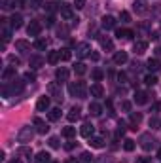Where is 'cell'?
I'll return each mask as SVG.
<instances>
[{"label": "cell", "instance_id": "6da1fadb", "mask_svg": "<svg viewBox=\"0 0 161 163\" xmlns=\"http://www.w3.org/2000/svg\"><path fill=\"white\" fill-rule=\"evenodd\" d=\"M32 137H34L32 127H23V129L17 133V141H19V142H31Z\"/></svg>", "mask_w": 161, "mask_h": 163}, {"label": "cell", "instance_id": "7a4b0ae2", "mask_svg": "<svg viewBox=\"0 0 161 163\" xmlns=\"http://www.w3.org/2000/svg\"><path fill=\"white\" fill-rule=\"evenodd\" d=\"M27 32H29V36H38L40 32H42V23L40 21H31V25L27 27Z\"/></svg>", "mask_w": 161, "mask_h": 163}, {"label": "cell", "instance_id": "3957f363", "mask_svg": "<svg viewBox=\"0 0 161 163\" xmlns=\"http://www.w3.org/2000/svg\"><path fill=\"white\" fill-rule=\"evenodd\" d=\"M93 133H95V127L91 125V123H83V125L80 127V135H82L83 138H91V137H93Z\"/></svg>", "mask_w": 161, "mask_h": 163}, {"label": "cell", "instance_id": "277c9868", "mask_svg": "<svg viewBox=\"0 0 161 163\" xmlns=\"http://www.w3.org/2000/svg\"><path fill=\"white\" fill-rule=\"evenodd\" d=\"M36 108H38L40 112L48 110V108H50V97H48V95H42V97H38V101H36Z\"/></svg>", "mask_w": 161, "mask_h": 163}, {"label": "cell", "instance_id": "5b68a950", "mask_svg": "<svg viewBox=\"0 0 161 163\" xmlns=\"http://www.w3.org/2000/svg\"><path fill=\"white\" fill-rule=\"evenodd\" d=\"M133 48H135V53H144L148 50V42L146 40H136Z\"/></svg>", "mask_w": 161, "mask_h": 163}, {"label": "cell", "instance_id": "8992f818", "mask_svg": "<svg viewBox=\"0 0 161 163\" xmlns=\"http://www.w3.org/2000/svg\"><path fill=\"white\" fill-rule=\"evenodd\" d=\"M135 103L136 104H146L148 103V93L146 91H136L135 93Z\"/></svg>", "mask_w": 161, "mask_h": 163}, {"label": "cell", "instance_id": "52a82bcc", "mask_svg": "<svg viewBox=\"0 0 161 163\" xmlns=\"http://www.w3.org/2000/svg\"><path fill=\"white\" fill-rule=\"evenodd\" d=\"M89 51H91V46H89V44H80L78 48H76L78 57H87V55H89Z\"/></svg>", "mask_w": 161, "mask_h": 163}, {"label": "cell", "instance_id": "ba28073f", "mask_svg": "<svg viewBox=\"0 0 161 163\" xmlns=\"http://www.w3.org/2000/svg\"><path fill=\"white\" fill-rule=\"evenodd\" d=\"M59 12H61V15H63L64 19H72V17H74V13H72V8H70V6H66V4H61Z\"/></svg>", "mask_w": 161, "mask_h": 163}, {"label": "cell", "instance_id": "9c48e42d", "mask_svg": "<svg viewBox=\"0 0 161 163\" xmlns=\"http://www.w3.org/2000/svg\"><path fill=\"white\" fill-rule=\"evenodd\" d=\"M102 27L108 31V29H114V27H116V19H114L112 15H104L102 17Z\"/></svg>", "mask_w": 161, "mask_h": 163}, {"label": "cell", "instance_id": "30bf717a", "mask_svg": "<svg viewBox=\"0 0 161 163\" xmlns=\"http://www.w3.org/2000/svg\"><path fill=\"white\" fill-rule=\"evenodd\" d=\"M10 25H12L13 29H19V27L23 25V17H21V13H13V15H12V19H10Z\"/></svg>", "mask_w": 161, "mask_h": 163}, {"label": "cell", "instance_id": "8fae6325", "mask_svg": "<svg viewBox=\"0 0 161 163\" xmlns=\"http://www.w3.org/2000/svg\"><path fill=\"white\" fill-rule=\"evenodd\" d=\"M89 91H91V95H93V97H102L104 95V89H102L101 84H93Z\"/></svg>", "mask_w": 161, "mask_h": 163}, {"label": "cell", "instance_id": "7c38bea8", "mask_svg": "<svg viewBox=\"0 0 161 163\" xmlns=\"http://www.w3.org/2000/svg\"><path fill=\"white\" fill-rule=\"evenodd\" d=\"M34 161L36 163H51V156L48 152H40V154H36V159Z\"/></svg>", "mask_w": 161, "mask_h": 163}, {"label": "cell", "instance_id": "4fadbf2b", "mask_svg": "<svg viewBox=\"0 0 161 163\" xmlns=\"http://www.w3.org/2000/svg\"><path fill=\"white\" fill-rule=\"evenodd\" d=\"M114 63H116V65L127 63V53L125 51H116V53H114Z\"/></svg>", "mask_w": 161, "mask_h": 163}, {"label": "cell", "instance_id": "5bb4252c", "mask_svg": "<svg viewBox=\"0 0 161 163\" xmlns=\"http://www.w3.org/2000/svg\"><path fill=\"white\" fill-rule=\"evenodd\" d=\"M34 125L38 127V133H40V135H45V133L50 131V127L45 125V122H42L40 118H36V120H34Z\"/></svg>", "mask_w": 161, "mask_h": 163}, {"label": "cell", "instance_id": "9a60e30c", "mask_svg": "<svg viewBox=\"0 0 161 163\" xmlns=\"http://www.w3.org/2000/svg\"><path fill=\"white\" fill-rule=\"evenodd\" d=\"M66 118H68V122H70V123H72V122H76V120H80V108H78V106H74L70 112H68Z\"/></svg>", "mask_w": 161, "mask_h": 163}, {"label": "cell", "instance_id": "2e32d148", "mask_svg": "<svg viewBox=\"0 0 161 163\" xmlns=\"http://www.w3.org/2000/svg\"><path fill=\"white\" fill-rule=\"evenodd\" d=\"M116 34H118V38H123V40L133 38V31H129V29H118Z\"/></svg>", "mask_w": 161, "mask_h": 163}, {"label": "cell", "instance_id": "e0dca14e", "mask_svg": "<svg viewBox=\"0 0 161 163\" xmlns=\"http://www.w3.org/2000/svg\"><path fill=\"white\" fill-rule=\"evenodd\" d=\"M59 61H61V51H50V55H48V63L57 65Z\"/></svg>", "mask_w": 161, "mask_h": 163}, {"label": "cell", "instance_id": "ac0fdd59", "mask_svg": "<svg viewBox=\"0 0 161 163\" xmlns=\"http://www.w3.org/2000/svg\"><path fill=\"white\" fill-rule=\"evenodd\" d=\"M55 76H57V80H61V82H66V80H68V70L61 66V68H57Z\"/></svg>", "mask_w": 161, "mask_h": 163}, {"label": "cell", "instance_id": "d6986e66", "mask_svg": "<svg viewBox=\"0 0 161 163\" xmlns=\"http://www.w3.org/2000/svg\"><path fill=\"white\" fill-rule=\"evenodd\" d=\"M48 118H50V122H57L61 118V108H51L50 114H48Z\"/></svg>", "mask_w": 161, "mask_h": 163}, {"label": "cell", "instance_id": "ffe728a7", "mask_svg": "<svg viewBox=\"0 0 161 163\" xmlns=\"http://www.w3.org/2000/svg\"><path fill=\"white\" fill-rule=\"evenodd\" d=\"M159 66H161V65H159V59H155V57H154V59H148V68H150L152 72H157Z\"/></svg>", "mask_w": 161, "mask_h": 163}, {"label": "cell", "instance_id": "44dd1931", "mask_svg": "<svg viewBox=\"0 0 161 163\" xmlns=\"http://www.w3.org/2000/svg\"><path fill=\"white\" fill-rule=\"evenodd\" d=\"M63 137H66V138L76 137V127H64L63 129Z\"/></svg>", "mask_w": 161, "mask_h": 163}, {"label": "cell", "instance_id": "7402d4cb", "mask_svg": "<svg viewBox=\"0 0 161 163\" xmlns=\"http://www.w3.org/2000/svg\"><path fill=\"white\" fill-rule=\"evenodd\" d=\"M89 144L93 146V148H102V146H104V141H102L101 137H95V138H91V142H89Z\"/></svg>", "mask_w": 161, "mask_h": 163}, {"label": "cell", "instance_id": "603a6c76", "mask_svg": "<svg viewBox=\"0 0 161 163\" xmlns=\"http://www.w3.org/2000/svg\"><path fill=\"white\" fill-rule=\"evenodd\" d=\"M101 110H102V108H101V104H97V103H91V104H89V112L93 114V116H99Z\"/></svg>", "mask_w": 161, "mask_h": 163}, {"label": "cell", "instance_id": "cb8c5ba5", "mask_svg": "<svg viewBox=\"0 0 161 163\" xmlns=\"http://www.w3.org/2000/svg\"><path fill=\"white\" fill-rule=\"evenodd\" d=\"M101 46H102L104 50H114V44H112L110 38H101Z\"/></svg>", "mask_w": 161, "mask_h": 163}, {"label": "cell", "instance_id": "d4e9b609", "mask_svg": "<svg viewBox=\"0 0 161 163\" xmlns=\"http://www.w3.org/2000/svg\"><path fill=\"white\" fill-rule=\"evenodd\" d=\"M34 48H36V50H40V51H44L45 48H48V44H45V40H42V38H38V40L34 42Z\"/></svg>", "mask_w": 161, "mask_h": 163}, {"label": "cell", "instance_id": "484cf974", "mask_svg": "<svg viewBox=\"0 0 161 163\" xmlns=\"http://www.w3.org/2000/svg\"><path fill=\"white\" fill-rule=\"evenodd\" d=\"M123 148H125V152H133L135 150V141H131V138L123 141Z\"/></svg>", "mask_w": 161, "mask_h": 163}, {"label": "cell", "instance_id": "4316f807", "mask_svg": "<svg viewBox=\"0 0 161 163\" xmlns=\"http://www.w3.org/2000/svg\"><path fill=\"white\" fill-rule=\"evenodd\" d=\"M15 48H17V50H29L31 46H29V42H25V40H17V42H15Z\"/></svg>", "mask_w": 161, "mask_h": 163}, {"label": "cell", "instance_id": "83f0119b", "mask_svg": "<svg viewBox=\"0 0 161 163\" xmlns=\"http://www.w3.org/2000/svg\"><path fill=\"white\" fill-rule=\"evenodd\" d=\"M70 59H72L70 50H61V61H70Z\"/></svg>", "mask_w": 161, "mask_h": 163}, {"label": "cell", "instance_id": "f1b7e54d", "mask_svg": "<svg viewBox=\"0 0 161 163\" xmlns=\"http://www.w3.org/2000/svg\"><path fill=\"white\" fill-rule=\"evenodd\" d=\"M144 84H146V85H155V84H157V78H155L154 74H148V76L144 78Z\"/></svg>", "mask_w": 161, "mask_h": 163}, {"label": "cell", "instance_id": "f546056e", "mask_svg": "<svg viewBox=\"0 0 161 163\" xmlns=\"http://www.w3.org/2000/svg\"><path fill=\"white\" fill-rule=\"evenodd\" d=\"M74 70H76V74H85V65L83 63H76V66H74Z\"/></svg>", "mask_w": 161, "mask_h": 163}, {"label": "cell", "instance_id": "4dcf8cb0", "mask_svg": "<svg viewBox=\"0 0 161 163\" xmlns=\"http://www.w3.org/2000/svg\"><path fill=\"white\" fill-rule=\"evenodd\" d=\"M12 76H15V68H6L4 74H2V78H4V80H10Z\"/></svg>", "mask_w": 161, "mask_h": 163}, {"label": "cell", "instance_id": "1f68e13d", "mask_svg": "<svg viewBox=\"0 0 161 163\" xmlns=\"http://www.w3.org/2000/svg\"><path fill=\"white\" fill-rule=\"evenodd\" d=\"M93 80L95 82H101L102 80V70H101V68H95V70H93Z\"/></svg>", "mask_w": 161, "mask_h": 163}, {"label": "cell", "instance_id": "d6a6232c", "mask_svg": "<svg viewBox=\"0 0 161 163\" xmlns=\"http://www.w3.org/2000/svg\"><path fill=\"white\" fill-rule=\"evenodd\" d=\"M120 19H121L123 23H129V21H131V13H129V12H121V13H120Z\"/></svg>", "mask_w": 161, "mask_h": 163}, {"label": "cell", "instance_id": "836d02e7", "mask_svg": "<svg viewBox=\"0 0 161 163\" xmlns=\"http://www.w3.org/2000/svg\"><path fill=\"white\" fill-rule=\"evenodd\" d=\"M40 65H42V59H40V57H32V59H31V66H32V68H38Z\"/></svg>", "mask_w": 161, "mask_h": 163}, {"label": "cell", "instance_id": "e575fe53", "mask_svg": "<svg viewBox=\"0 0 161 163\" xmlns=\"http://www.w3.org/2000/svg\"><path fill=\"white\" fill-rule=\"evenodd\" d=\"M23 78H25V82H34L36 80L34 72H25V76H23Z\"/></svg>", "mask_w": 161, "mask_h": 163}, {"label": "cell", "instance_id": "d590c367", "mask_svg": "<svg viewBox=\"0 0 161 163\" xmlns=\"http://www.w3.org/2000/svg\"><path fill=\"white\" fill-rule=\"evenodd\" d=\"M140 120H142L140 114H131V122H133V123H140Z\"/></svg>", "mask_w": 161, "mask_h": 163}, {"label": "cell", "instance_id": "8d00e7d4", "mask_svg": "<svg viewBox=\"0 0 161 163\" xmlns=\"http://www.w3.org/2000/svg\"><path fill=\"white\" fill-rule=\"evenodd\" d=\"M50 146H51V148H59V138H57V137H51V138H50Z\"/></svg>", "mask_w": 161, "mask_h": 163}, {"label": "cell", "instance_id": "74e56055", "mask_svg": "<svg viewBox=\"0 0 161 163\" xmlns=\"http://www.w3.org/2000/svg\"><path fill=\"white\" fill-rule=\"evenodd\" d=\"M2 4H4V6H2L4 10H10V8H12L15 2H13V0H2Z\"/></svg>", "mask_w": 161, "mask_h": 163}, {"label": "cell", "instance_id": "f35d334b", "mask_svg": "<svg viewBox=\"0 0 161 163\" xmlns=\"http://www.w3.org/2000/svg\"><path fill=\"white\" fill-rule=\"evenodd\" d=\"M89 161H91V156H89L87 152H83V154H82V163H89Z\"/></svg>", "mask_w": 161, "mask_h": 163}, {"label": "cell", "instance_id": "ab89813d", "mask_svg": "<svg viewBox=\"0 0 161 163\" xmlns=\"http://www.w3.org/2000/svg\"><path fill=\"white\" fill-rule=\"evenodd\" d=\"M74 6H76L78 10H82V8L85 6V0H74Z\"/></svg>", "mask_w": 161, "mask_h": 163}, {"label": "cell", "instance_id": "60d3db41", "mask_svg": "<svg viewBox=\"0 0 161 163\" xmlns=\"http://www.w3.org/2000/svg\"><path fill=\"white\" fill-rule=\"evenodd\" d=\"M40 4H42V0H31V6L32 8H38Z\"/></svg>", "mask_w": 161, "mask_h": 163}, {"label": "cell", "instance_id": "b9f144b4", "mask_svg": "<svg viewBox=\"0 0 161 163\" xmlns=\"http://www.w3.org/2000/svg\"><path fill=\"white\" fill-rule=\"evenodd\" d=\"M45 8H48V12H55V4H51V2L45 4Z\"/></svg>", "mask_w": 161, "mask_h": 163}, {"label": "cell", "instance_id": "7bdbcfd3", "mask_svg": "<svg viewBox=\"0 0 161 163\" xmlns=\"http://www.w3.org/2000/svg\"><path fill=\"white\" fill-rule=\"evenodd\" d=\"M121 106H123V110H125V112H129V110H131V103H123Z\"/></svg>", "mask_w": 161, "mask_h": 163}, {"label": "cell", "instance_id": "ee69618b", "mask_svg": "<svg viewBox=\"0 0 161 163\" xmlns=\"http://www.w3.org/2000/svg\"><path fill=\"white\" fill-rule=\"evenodd\" d=\"M136 163H148L146 157H136Z\"/></svg>", "mask_w": 161, "mask_h": 163}, {"label": "cell", "instance_id": "f6af8a7d", "mask_svg": "<svg viewBox=\"0 0 161 163\" xmlns=\"http://www.w3.org/2000/svg\"><path fill=\"white\" fill-rule=\"evenodd\" d=\"M118 80H120V82H125V80H127V76H125V74H120V76H118Z\"/></svg>", "mask_w": 161, "mask_h": 163}, {"label": "cell", "instance_id": "bcb514c9", "mask_svg": "<svg viewBox=\"0 0 161 163\" xmlns=\"http://www.w3.org/2000/svg\"><path fill=\"white\" fill-rule=\"evenodd\" d=\"M48 27H53V17H48Z\"/></svg>", "mask_w": 161, "mask_h": 163}, {"label": "cell", "instance_id": "7dc6e473", "mask_svg": "<svg viewBox=\"0 0 161 163\" xmlns=\"http://www.w3.org/2000/svg\"><path fill=\"white\" fill-rule=\"evenodd\" d=\"M66 163H78V161H76V159H72V157H70V159H66Z\"/></svg>", "mask_w": 161, "mask_h": 163}, {"label": "cell", "instance_id": "c3c4849f", "mask_svg": "<svg viewBox=\"0 0 161 163\" xmlns=\"http://www.w3.org/2000/svg\"><path fill=\"white\" fill-rule=\"evenodd\" d=\"M157 159H161V148L157 150Z\"/></svg>", "mask_w": 161, "mask_h": 163}, {"label": "cell", "instance_id": "681fc988", "mask_svg": "<svg viewBox=\"0 0 161 163\" xmlns=\"http://www.w3.org/2000/svg\"><path fill=\"white\" fill-rule=\"evenodd\" d=\"M10 163H21V159H12Z\"/></svg>", "mask_w": 161, "mask_h": 163}, {"label": "cell", "instance_id": "f907efd6", "mask_svg": "<svg viewBox=\"0 0 161 163\" xmlns=\"http://www.w3.org/2000/svg\"><path fill=\"white\" fill-rule=\"evenodd\" d=\"M51 163H57V161H51Z\"/></svg>", "mask_w": 161, "mask_h": 163}]
</instances>
